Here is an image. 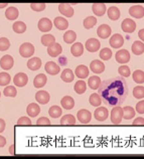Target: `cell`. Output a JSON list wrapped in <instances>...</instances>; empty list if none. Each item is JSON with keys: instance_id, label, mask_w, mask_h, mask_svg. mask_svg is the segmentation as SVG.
<instances>
[{"instance_id": "obj_1", "label": "cell", "mask_w": 144, "mask_h": 159, "mask_svg": "<svg viewBox=\"0 0 144 159\" xmlns=\"http://www.w3.org/2000/svg\"><path fill=\"white\" fill-rule=\"evenodd\" d=\"M98 94L108 106H119L128 95L127 83L122 77H115L101 83Z\"/></svg>"}, {"instance_id": "obj_2", "label": "cell", "mask_w": 144, "mask_h": 159, "mask_svg": "<svg viewBox=\"0 0 144 159\" xmlns=\"http://www.w3.org/2000/svg\"><path fill=\"white\" fill-rule=\"evenodd\" d=\"M123 119V108L120 106H115L111 111V121L113 124L118 125Z\"/></svg>"}, {"instance_id": "obj_3", "label": "cell", "mask_w": 144, "mask_h": 159, "mask_svg": "<svg viewBox=\"0 0 144 159\" xmlns=\"http://www.w3.org/2000/svg\"><path fill=\"white\" fill-rule=\"evenodd\" d=\"M19 53L22 57H30L35 53V47L30 43H24L20 45Z\"/></svg>"}, {"instance_id": "obj_4", "label": "cell", "mask_w": 144, "mask_h": 159, "mask_svg": "<svg viewBox=\"0 0 144 159\" xmlns=\"http://www.w3.org/2000/svg\"><path fill=\"white\" fill-rule=\"evenodd\" d=\"M13 65H14V60L9 54H5V56H3L0 58V66L4 70H10L13 66Z\"/></svg>"}, {"instance_id": "obj_5", "label": "cell", "mask_w": 144, "mask_h": 159, "mask_svg": "<svg viewBox=\"0 0 144 159\" xmlns=\"http://www.w3.org/2000/svg\"><path fill=\"white\" fill-rule=\"evenodd\" d=\"M109 43L113 48H120L121 47H123V44H124V39L119 33H115V34H113L111 36Z\"/></svg>"}, {"instance_id": "obj_6", "label": "cell", "mask_w": 144, "mask_h": 159, "mask_svg": "<svg viewBox=\"0 0 144 159\" xmlns=\"http://www.w3.org/2000/svg\"><path fill=\"white\" fill-rule=\"evenodd\" d=\"M77 118L82 124H88V123H90V121L92 120V114L90 111L86 110V109H81V110L78 112Z\"/></svg>"}, {"instance_id": "obj_7", "label": "cell", "mask_w": 144, "mask_h": 159, "mask_svg": "<svg viewBox=\"0 0 144 159\" xmlns=\"http://www.w3.org/2000/svg\"><path fill=\"white\" fill-rule=\"evenodd\" d=\"M28 82V77L26 74L24 73H18L15 75V77L13 79V83L16 87L18 88H22L27 84Z\"/></svg>"}, {"instance_id": "obj_8", "label": "cell", "mask_w": 144, "mask_h": 159, "mask_svg": "<svg viewBox=\"0 0 144 159\" xmlns=\"http://www.w3.org/2000/svg\"><path fill=\"white\" fill-rule=\"evenodd\" d=\"M108 116H109V111H108V109L105 107H98L94 112L95 119L98 121H101V122L107 119Z\"/></svg>"}, {"instance_id": "obj_9", "label": "cell", "mask_w": 144, "mask_h": 159, "mask_svg": "<svg viewBox=\"0 0 144 159\" xmlns=\"http://www.w3.org/2000/svg\"><path fill=\"white\" fill-rule=\"evenodd\" d=\"M115 57L119 64H127L130 61V53L127 49H120L116 52Z\"/></svg>"}, {"instance_id": "obj_10", "label": "cell", "mask_w": 144, "mask_h": 159, "mask_svg": "<svg viewBox=\"0 0 144 159\" xmlns=\"http://www.w3.org/2000/svg\"><path fill=\"white\" fill-rule=\"evenodd\" d=\"M37 27L40 31L42 32H48V31H50L53 28V22L50 21V19L46 18V17H44L41 18L39 23H37Z\"/></svg>"}, {"instance_id": "obj_11", "label": "cell", "mask_w": 144, "mask_h": 159, "mask_svg": "<svg viewBox=\"0 0 144 159\" xmlns=\"http://www.w3.org/2000/svg\"><path fill=\"white\" fill-rule=\"evenodd\" d=\"M85 48L88 49V52H96L97 51H99L101 48V43L98 39H90L86 41V45Z\"/></svg>"}, {"instance_id": "obj_12", "label": "cell", "mask_w": 144, "mask_h": 159, "mask_svg": "<svg viewBox=\"0 0 144 159\" xmlns=\"http://www.w3.org/2000/svg\"><path fill=\"white\" fill-rule=\"evenodd\" d=\"M45 72L49 75H52V76H54V75H58L61 72V68L57 62L54 61H48L45 64Z\"/></svg>"}, {"instance_id": "obj_13", "label": "cell", "mask_w": 144, "mask_h": 159, "mask_svg": "<svg viewBox=\"0 0 144 159\" xmlns=\"http://www.w3.org/2000/svg\"><path fill=\"white\" fill-rule=\"evenodd\" d=\"M122 30L126 33H131V32H134L135 29H136V23H135L132 19H129V18H126L123 20L122 22Z\"/></svg>"}, {"instance_id": "obj_14", "label": "cell", "mask_w": 144, "mask_h": 159, "mask_svg": "<svg viewBox=\"0 0 144 159\" xmlns=\"http://www.w3.org/2000/svg\"><path fill=\"white\" fill-rule=\"evenodd\" d=\"M58 11L61 12L62 15H65L67 17H72L75 13L74 8L72 7L70 4H67V3H61L60 5H58Z\"/></svg>"}, {"instance_id": "obj_15", "label": "cell", "mask_w": 144, "mask_h": 159, "mask_svg": "<svg viewBox=\"0 0 144 159\" xmlns=\"http://www.w3.org/2000/svg\"><path fill=\"white\" fill-rule=\"evenodd\" d=\"M35 100L37 103L41 104V105H45L48 104L50 100V96L46 91H39L35 94Z\"/></svg>"}, {"instance_id": "obj_16", "label": "cell", "mask_w": 144, "mask_h": 159, "mask_svg": "<svg viewBox=\"0 0 144 159\" xmlns=\"http://www.w3.org/2000/svg\"><path fill=\"white\" fill-rule=\"evenodd\" d=\"M129 14L135 18H142L144 16V8L141 5H133L129 8Z\"/></svg>"}, {"instance_id": "obj_17", "label": "cell", "mask_w": 144, "mask_h": 159, "mask_svg": "<svg viewBox=\"0 0 144 159\" xmlns=\"http://www.w3.org/2000/svg\"><path fill=\"white\" fill-rule=\"evenodd\" d=\"M90 70L95 74H102L105 70V65L101 61L95 60L90 64Z\"/></svg>"}, {"instance_id": "obj_18", "label": "cell", "mask_w": 144, "mask_h": 159, "mask_svg": "<svg viewBox=\"0 0 144 159\" xmlns=\"http://www.w3.org/2000/svg\"><path fill=\"white\" fill-rule=\"evenodd\" d=\"M111 27L108 24H102V25L98 27V30H97V33H98L99 37H101V39H108L111 35Z\"/></svg>"}, {"instance_id": "obj_19", "label": "cell", "mask_w": 144, "mask_h": 159, "mask_svg": "<svg viewBox=\"0 0 144 159\" xmlns=\"http://www.w3.org/2000/svg\"><path fill=\"white\" fill-rule=\"evenodd\" d=\"M62 52H63V48H62V45L58 43L53 44L52 47L48 48V53H49V56L52 57H57L60 56Z\"/></svg>"}, {"instance_id": "obj_20", "label": "cell", "mask_w": 144, "mask_h": 159, "mask_svg": "<svg viewBox=\"0 0 144 159\" xmlns=\"http://www.w3.org/2000/svg\"><path fill=\"white\" fill-rule=\"evenodd\" d=\"M53 24L58 30H65V29L69 27V22H67V20L66 18H63V16H58V17L54 18Z\"/></svg>"}, {"instance_id": "obj_21", "label": "cell", "mask_w": 144, "mask_h": 159, "mask_svg": "<svg viewBox=\"0 0 144 159\" xmlns=\"http://www.w3.org/2000/svg\"><path fill=\"white\" fill-rule=\"evenodd\" d=\"M92 10L95 15L103 16L105 14V12L107 11V7H106L105 3H94L92 6Z\"/></svg>"}, {"instance_id": "obj_22", "label": "cell", "mask_w": 144, "mask_h": 159, "mask_svg": "<svg viewBox=\"0 0 144 159\" xmlns=\"http://www.w3.org/2000/svg\"><path fill=\"white\" fill-rule=\"evenodd\" d=\"M89 69L87 66H84V65H81V66H78L77 68H76V70H75V74L76 76H77L79 79H86L89 77Z\"/></svg>"}, {"instance_id": "obj_23", "label": "cell", "mask_w": 144, "mask_h": 159, "mask_svg": "<svg viewBox=\"0 0 144 159\" xmlns=\"http://www.w3.org/2000/svg\"><path fill=\"white\" fill-rule=\"evenodd\" d=\"M5 16L8 20H15V19H17V17L19 16V11L16 7L10 6L6 9Z\"/></svg>"}, {"instance_id": "obj_24", "label": "cell", "mask_w": 144, "mask_h": 159, "mask_svg": "<svg viewBox=\"0 0 144 159\" xmlns=\"http://www.w3.org/2000/svg\"><path fill=\"white\" fill-rule=\"evenodd\" d=\"M46 81H48V78H46L45 75L39 74L35 78V80H33V86L37 88V89H39V88L44 87V85L46 84Z\"/></svg>"}, {"instance_id": "obj_25", "label": "cell", "mask_w": 144, "mask_h": 159, "mask_svg": "<svg viewBox=\"0 0 144 159\" xmlns=\"http://www.w3.org/2000/svg\"><path fill=\"white\" fill-rule=\"evenodd\" d=\"M61 104L63 109L71 110V109H73L75 107V100L72 97H70V96H65V97L62 99Z\"/></svg>"}, {"instance_id": "obj_26", "label": "cell", "mask_w": 144, "mask_h": 159, "mask_svg": "<svg viewBox=\"0 0 144 159\" xmlns=\"http://www.w3.org/2000/svg\"><path fill=\"white\" fill-rule=\"evenodd\" d=\"M26 113L30 117H36L40 113V107L35 103H31L27 106Z\"/></svg>"}, {"instance_id": "obj_27", "label": "cell", "mask_w": 144, "mask_h": 159, "mask_svg": "<svg viewBox=\"0 0 144 159\" xmlns=\"http://www.w3.org/2000/svg\"><path fill=\"white\" fill-rule=\"evenodd\" d=\"M61 79L65 83H71L74 81L75 79V74L72 70L70 69H65L63 70V73L61 75Z\"/></svg>"}, {"instance_id": "obj_28", "label": "cell", "mask_w": 144, "mask_h": 159, "mask_svg": "<svg viewBox=\"0 0 144 159\" xmlns=\"http://www.w3.org/2000/svg\"><path fill=\"white\" fill-rule=\"evenodd\" d=\"M41 66V61L39 57H32L27 61V68L30 70H37Z\"/></svg>"}, {"instance_id": "obj_29", "label": "cell", "mask_w": 144, "mask_h": 159, "mask_svg": "<svg viewBox=\"0 0 144 159\" xmlns=\"http://www.w3.org/2000/svg\"><path fill=\"white\" fill-rule=\"evenodd\" d=\"M71 52L76 57H81L82 54H83V52H84V47H83V44L81 43H74L73 45H72V48H71Z\"/></svg>"}, {"instance_id": "obj_30", "label": "cell", "mask_w": 144, "mask_h": 159, "mask_svg": "<svg viewBox=\"0 0 144 159\" xmlns=\"http://www.w3.org/2000/svg\"><path fill=\"white\" fill-rule=\"evenodd\" d=\"M88 85L92 90H98L101 86V79L97 76L90 77L88 80Z\"/></svg>"}, {"instance_id": "obj_31", "label": "cell", "mask_w": 144, "mask_h": 159, "mask_svg": "<svg viewBox=\"0 0 144 159\" xmlns=\"http://www.w3.org/2000/svg\"><path fill=\"white\" fill-rule=\"evenodd\" d=\"M107 13L109 18L111 20H118L120 18V10L119 8L116 6H111L107 10Z\"/></svg>"}, {"instance_id": "obj_32", "label": "cell", "mask_w": 144, "mask_h": 159, "mask_svg": "<svg viewBox=\"0 0 144 159\" xmlns=\"http://www.w3.org/2000/svg\"><path fill=\"white\" fill-rule=\"evenodd\" d=\"M132 52L134 54H136V56L142 54L144 52V43L142 41H139V40L134 41L132 44Z\"/></svg>"}, {"instance_id": "obj_33", "label": "cell", "mask_w": 144, "mask_h": 159, "mask_svg": "<svg viewBox=\"0 0 144 159\" xmlns=\"http://www.w3.org/2000/svg\"><path fill=\"white\" fill-rule=\"evenodd\" d=\"M41 43L44 45V47H52L53 44L56 43V39L54 36L52 34H44L41 36Z\"/></svg>"}, {"instance_id": "obj_34", "label": "cell", "mask_w": 144, "mask_h": 159, "mask_svg": "<svg viewBox=\"0 0 144 159\" xmlns=\"http://www.w3.org/2000/svg\"><path fill=\"white\" fill-rule=\"evenodd\" d=\"M74 89H75V92L77 94L82 95L87 91V84L85 83L84 81H78L77 83L75 84Z\"/></svg>"}, {"instance_id": "obj_35", "label": "cell", "mask_w": 144, "mask_h": 159, "mask_svg": "<svg viewBox=\"0 0 144 159\" xmlns=\"http://www.w3.org/2000/svg\"><path fill=\"white\" fill-rule=\"evenodd\" d=\"M84 27L87 29H91L92 27H94L97 24V18L95 16H88L84 19Z\"/></svg>"}, {"instance_id": "obj_36", "label": "cell", "mask_w": 144, "mask_h": 159, "mask_svg": "<svg viewBox=\"0 0 144 159\" xmlns=\"http://www.w3.org/2000/svg\"><path fill=\"white\" fill-rule=\"evenodd\" d=\"M135 116V110L130 106H126L123 108V118L125 120H130L134 118Z\"/></svg>"}, {"instance_id": "obj_37", "label": "cell", "mask_w": 144, "mask_h": 159, "mask_svg": "<svg viewBox=\"0 0 144 159\" xmlns=\"http://www.w3.org/2000/svg\"><path fill=\"white\" fill-rule=\"evenodd\" d=\"M13 31L16 33H23L26 31V24H25L23 21H16L13 23Z\"/></svg>"}, {"instance_id": "obj_38", "label": "cell", "mask_w": 144, "mask_h": 159, "mask_svg": "<svg viewBox=\"0 0 144 159\" xmlns=\"http://www.w3.org/2000/svg\"><path fill=\"white\" fill-rule=\"evenodd\" d=\"M76 39H77V34H76V32L73 30L67 31L65 32V34H63V40H65V43H73Z\"/></svg>"}, {"instance_id": "obj_39", "label": "cell", "mask_w": 144, "mask_h": 159, "mask_svg": "<svg viewBox=\"0 0 144 159\" xmlns=\"http://www.w3.org/2000/svg\"><path fill=\"white\" fill-rule=\"evenodd\" d=\"M89 102L92 106L94 107H100V105L102 104V99L99 96V94L94 93L90 96V99H89Z\"/></svg>"}, {"instance_id": "obj_40", "label": "cell", "mask_w": 144, "mask_h": 159, "mask_svg": "<svg viewBox=\"0 0 144 159\" xmlns=\"http://www.w3.org/2000/svg\"><path fill=\"white\" fill-rule=\"evenodd\" d=\"M62 125H75L76 124V118L72 114H67L61 119Z\"/></svg>"}, {"instance_id": "obj_41", "label": "cell", "mask_w": 144, "mask_h": 159, "mask_svg": "<svg viewBox=\"0 0 144 159\" xmlns=\"http://www.w3.org/2000/svg\"><path fill=\"white\" fill-rule=\"evenodd\" d=\"M62 108L58 107V106H53L49 108V114L52 118H58V117L62 116Z\"/></svg>"}, {"instance_id": "obj_42", "label": "cell", "mask_w": 144, "mask_h": 159, "mask_svg": "<svg viewBox=\"0 0 144 159\" xmlns=\"http://www.w3.org/2000/svg\"><path fill=\"white\" fill-rule=\"evenodd\" d=\"M133 80L134 82H136L137 84H143L144 83V72L140 70H136L133 73Z\"/></svg>"}, {"instance_id": "obj_43", "label": "cell", "mask_w": 144, "mask_h": 159, "mask_svg": "<svg viewBox=\"0 0 144 159\" xmlns=\"http://www.w3.org/2000/svg\"><path fill=\"white\" fill-rule=\"evenodd\" d=\"M11 81V77L9 74L5 72L0 73V86H8Z\"/></svg>"}, {"instance_id": "obj_44", "label": "cell", "mask_w": 144, "mask_h": 159, "mask_svg": "<svg viewBox=\"0 0 144 159\" xmlns=\"http://www.w3.org/2000/svg\"><path fill=\"white\" fill-rule=\"evenodd\" d=\"M3 94L4 96H6V97H16L17 91H16V89L13 86H7L5 89H4Z\"/></svg>"}, {"instance_id": "obj_45", "label": "cell", "mask_w": 144, "mask_h": 159, "mask_svg": "<svg viewBox=\"0 0 144 159\" xmlns=\"http://www.w3.org/2000/svg\"><path fill=\"white\" fill-rule=\"evenodd\" d=\"M100 57L102 58L103 61H108L112 57V52L111 49L108 48H105L103 49H101L100 52Z\"/></svg>"}, {"instance_id": "obj_46", "label": "cell", "mask_w": 144, "mask_h": 159, "mask_svg": "<svg viewBox=\"0 0 144 159\" xmlns=\"http://www.w3.org/2000/svg\"><path fill=\"white\" fill-rule=\"evenodd\" d=\"M133 96L136 99H142L144 98V87L137 86L134 88L133 90Z\"/></svg>"}, {"instance_id": "obj_47", "label": "cell", "mask_w": 144, "mask_h": 159, "mask_svg": "<svg viewBox=\"0 0 144 159\" xmlns=\"http://www.w3.org/2000/svg\"><path fill=\"white\" fill-rule=\"evenodd\" d=\"M10 48V41L6 37L0 39V52H5Z\"/></svg>"}, {"instance_id": "obj_48", "label": "cell", "mask_w": 144, "mask_h": 159, "mask_svg": "<svg viewBox=\"0 0 144 159\" xmlns=\"http://www.w3.org/2000/svg\"><path fill=\"white\" fill-rule=\"evenodd\" d=\"M118 72H119L121 77H124V78L129 77L130 74H131L129 66H121L120 68L118 69Z\"/></svg>"}, {"instance_id": "obj_49", "label": "cell", "mask_w": 144, "mask_h": 159, "mask_svg": "<svg viewBox=\"0 0 144 159\" xmlns=\"http://www.w3.org/2000/svg\"><path fill=\"white\" fill-rule=\"evenodd\" d=\"M45 4L44 3H31L30 4V8L32 10H35L36 12H40L44 11L45 9Z\"/></svg>"}, {"instance_id": "obj_50", "label": "cell", "mask_w": 144, "mask_h": 159, "mask_svg": "<svg viewBox=\"0 0 144 159\" xmlns=\"http://www.w3.org/2000/svg\"><path fill=\"white\" fill-rule=\"evenodd\" d=\"M18 126H30L31 125V120L28 117H21L17 121Z\"/></svg>"}, {"instance_id": "obj_51", "label": "cell", "mask_w": 144, "mask_h": 159, "mask_svg": "<svg viewBox=\"0 0 144 159\" xmlns=\"http://www.w3.org/2000/svg\"><path fill=\"white\" fill-rule=\"evenodd\" d=\"M36 124L40 125V126H44V125H50V121L49 120V118H46V117H40V118L37 120Z\"/></svg>"}, {"instance_id": "obj_52", "label": "cell", "mask_w": 144, "mask_h": 159, "mask_svg": "<svg viewBox=\"0 0 144 159\" xmlns=\"http://www.w3.org/2000/svg\"><path fill=\"white\" fill-rule=\"evenodd\" d=\"M136 111L139 114H144V101H140L136 105Z\"/></svg>"}, {"instance_id": "obj_53", "label": "cell", "mask_w": 144, "mask_h": 159, "mask_svg": "<svg viewBox=\"0 0 144 159\" xmlns=\"http://www.w3.org/2000/svg\"><path fill=\"white\" fill-rule=\"evenodd\" d=\"M133 125H135V126H144V118H141V117H139V118L135 119L133 121Z\"/></svg>"}, {"instance_id": "obj_54", "label": "cell", "mask_w": 144, "mask_h": 159, "mask_svg": "<svg viewBox=\"0 0 144 159\" xmlns=\"http://www.w3.org/2000/svg\"><path fill=\"white\" fill-rule=\"evenodd\" d=\"M5 121H4L3 119H0V133H2L4 130H5Z\"/></svg>"}, {"instance_id": "obj_55", "label": "cell", "mask_w": 144, "mask_h": 159, "mask_svg": "<svg viewBox=\"0 0 144 159\" xmlns=\"http://www.w3.org/2000/svg\"><path fill=\"white\" fill-rule=\"evenodd\" d=\"M6 145V139L3 136H0V148L4 147Z\"/></svg>"}, {"instance_id": "obj_56", "label": "cell", "mask_w": 144, "mask_h": 159, "mask_svg": "<svg viewBox=\"0 0 144 159\" xmlns=\"http://www.w3.org/2000/svg\"><path fill=\"white\" fill-rule=\"evenodd\" d=\"M138 36H139V39H140L142 41H144V28L141 29V30L138 32Z\"/></svg>"}, {"instance_id": "obj_57", "label": "cell", "mask_w": 144, "mask_h": 159, "mask_svg": "<svg viewBox=\"0 0 144 159\" xmlns=\"http://www.w3.org/2000/svg\"><path fill=\"white\" fill-rule=\"evenodd\" d=\"M13 149H14V145H12L10 149H9V151H10V154L11 155H14V151H13Z\"/></svg>"}, {"instance_id": "obj_58", "label": "cell", "mask_w": 144, "mask_h": 159, "mask_svg": "<svg viewBox=\"0 0 144 159\" xmlns=\"http://www.w3.org/2000/svg\"><path fill=\"white\" fill-rule=\"evenodd\" d=\"M7 6V3H3V4H0V8H3V7H6Z\"/></svg>"}, {"instance_id": "obj_59", "label": "cell", "mask_w": 144, "mask_h": 159, "mask_svg": "<svg viewBox=\"0 0 144 159\" xmlns=\"http://www.w3.org/2000/svg\"><path fill=\"white\" fill-rule=\"evenodd\" d=\"M0 97H1V92H0Z\"/></svg>"}]
</instances>
